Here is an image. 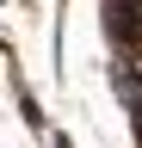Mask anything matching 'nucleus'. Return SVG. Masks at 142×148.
I'll return each mask as SVG.
<instances>
[{
	"instance_id": "nucleus-1",
	"label": "nucleus",
	"mask_w": 142,
	"mask_h": 148,
	"mask_svg": "<svg viewBox=\"0 0 142 148\" xmlns=\"http://www.w3.org/2000/svg\"><path fill=\"white\" fill-rule=\"evenodd\" d=\"M105 31L123 56L142 49V0H105Z\"/></svg>"
}]
</instances>
